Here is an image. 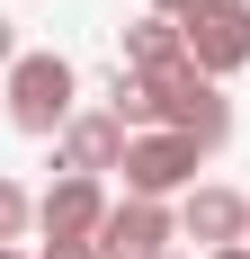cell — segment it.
Segmentation results:
<instances>
[{"label":"cell","mask_w":250,"mask_h":259,"mask_svg":"<svg viewBox=\"0 0 250 259\" xmlns=\"http://www.w3.org/2000/svg\"><path fill=\"white\" fill-rule=\"evenodd\" d=\"M0 80H9V125L36 134V143H54V134L72 125V107H80V72H72V54H18Z\"/></svg>","instance_id":"cell-1"},{"label":"cell","mask_w":250,"mask_h":259,"mask_svg":"<svg viewBox=\"0 0 250 259\" xmlns=\"http://www.w3.org/2000/svg\"><path fill=\"white\" fill-rule=\"evenodd\" d=\"M152 90H161V125L188 134L197 152H224L232 143V99H224V80H205L197 63H170V72H143Z\"/></svg>","instance_id":"cell-2"},{"label":"cell","mask_w":250,"mask_h":259,"mask_svg":"<svg viewBox=\"0 0 250 259\" xmlns=\"http://www.w3.org/2000/svg\"><path fill=\"white\" fill-rule=\"evenodd\" d=\"M197 143L188 134H170V125H152V134H125V197H188L197 188Z\"/></svg>","instance_id":"cell-3"},{"label":"cell","mask_w":250,"mask_h":259,"mask_svg":"<svg viewBox=\"0 0 250 259\" xmlns=\"http://www.w3.org/2000/svg\"><path fill=\"white\" fill-rule=\"evenodd\" d=\"M179 36H188V63L205 80H232L250 63V0H197L179 18Z\"/></svg>","instance_id":"cell-4"},{"label":"cell","mask_w":250,"mask_h":259,"mask_svg":"<svg viewBox=\"0 0 250 259\" xmlns=\"http://www.w3.org/2000/svg\"><path fill=\"white\" fill-rule=\"evenodd\" d=\"M179 241V206H161V197H116L99 224V259H161Z\"/></svg>","instance_id":"cell-5"},{"label":"cell","mask_w":250,"mask_h":259,"mask_svg":"<svg viewBox=\"0 0 250 259\" xmlns=\"http://www.w3.org/2000/svg\"><path fill=\"white\" fill-rule=\"evenodd\" d=\"M107 206H116V197H107L99 179H80V170H63V179H54L45 197H36V233H45V241H99Z\"/></svg>","instance_id":"cell-6"},{"label":"cell","mask_w":250,"mask_h":259,"mask_svg":"<svg viewBox=\"0 0 250 259\" xmlns=\"http://www.w3.org/2000/svg\"><path fill=\"white\" fill-rule=\"evenodd\" d=\"M54 170H80V179L125 170V125L107 116V107H72V125L54 134Z\"/></svg>","instance_id":"cell-7"},{"label":"cell","mask_w":250,"mask_h":259,"mask_svg":"<svg viewBox=\"0 0 250 259\" xmlns=\"http://www.w3.org/2000/svg\"><path fill=\"white\" fill-rule=\"evenodd\" d=\"M179 233L188 241H205V250H232V241H250V197L241 188H188L179 197Z\"/></svg>","instance_id":"cell-8"},{"label":"cell","mask_w":250,"mask_h":259,"mask_svg":"<svg viewBox=\"0 0 250 259\" xmlns=\"http://www.w3.org/2000/svg\"><path fill=\"white\" fill-rule=\"evenodd\" d=\"M170 63H188V36H179V18L143 9V18L125 27V72H170Z\"/></svg>","instance_id":"cell-9"},{"label":"cell","mask_w":250,"mask_h":259,"mask_svg":"<svg viewBox=\"0 0 250 259\" xmlns=\"http://www.w3.org/2000/svg\"><path fill=\"white\" fill-rule=\"evenodd\" d=\"M107 116H116L125 134H152V125H161V90H152L143 72L116 63V72H107Z\"/></svg>","instance_id":"cell-10"},{"label":"cell","mask_w":250,"mask_h":259,"mask_svg":"<svg viewBox=\"0 0 250 259\" xmlns=\"http://www.w3.org/2000/svg\"><path fill=\"white\" fill-rule=\"evenodd\" d=\"M27 224H36V197L18 179H0V241H27Z\"/></svg>","instance_id":"cell-11"},{"label":"cell","mask_w":250,"mask_h":259,"mask_svg":"<svg viewBox=\"0 0 250 259\" xmlns=\"http://www.w3.org/2000/svg\"><path fill=\"white\" fill-rule=\"evenodd\" d=\"M36 259H99V241H45Z\"/></svg>","instance_id":"cell-12"},{"label":"cell","mask_w":250,"mask_h":259,"mask_svg":"<svg viewBox=\"0 0 250 259\" xmlns=\"http://www.w3.org/2000/svg\"><path fill=\"white\" fill-rule=\"evenodd\" d=\"M18 54H27V45H18V18H0V72H9Z\"/></svg>","instance_id":"cell-13"},{"label":"cell","mask_w":250,"mask_h":259,"mask_svg":"<svg viewBox=\"0 0 250 259\" xmlns=\"http://www.w3.org/2000/svg\"><path fill=\"white\" fill-rule=\"evenodd\" d=\"M152 9H161V18H188V9H197V0H152Z\"/></svg>","instance_id":"cell-14"},{"label":"cell","mask_w":250,"mask_h":259,"mask_svg":"<svg viewBox=\"0 0 250 259\" xmlns=\"http://www.w3.org/2000/svg\"><path fill=\"white\" fill-rule=\"evenodd\" d=\"M205 259H250V241H232V250H205Z\"/></svg>","instance_id":"cell-15"},{"label":"cell","mask_w":250,"mask_h":259,"mask_svg":"<svg viewBox=\"0 0 250 259\" xmlns=\"http://www.w3.org/2000/svg\"><path fill=\"white\" fill-rule=\"evenodd\" d=\"M0 259H27V250H18V241H0Z\"/></svg>","instance_id":"cell-16"},{"label":"cell","mask_w":250,"mask_h":259,"mask_svg":"<svg viewBox=\"0 0 250 259\" xmlns=\"http://www.w3.org/2000/svg\"><path fill=\"white\" fill-rule=\"evenodd\" d=\"M161 259H179V250H161Z\"/></svg>","instance_id":"cell-17"}]
</instances>
